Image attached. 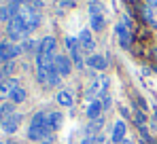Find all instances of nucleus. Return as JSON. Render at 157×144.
Segmentation results:
<instances>
[{
    "label": "nucleus",
    "mask_w": 157,
    "mask_h": 144,
    "mask_svg": "<svg viewBox=\"0 0 157 144\" xmlns=\"http://www.w3.org/2000/svg\"><path fill=\"white\" fill-rule=\"evenodd\" d=\"M81 144H94V138H91V136H87V138H85Z\"/></svg>",
    "instance_id": "25"
},
{
    "label": "nucleus",
    "mask_w": 157,
    "mask_h": 144,
    "mask_svg": "<svg viewBox=\"0 0 157 144\" xmlns=\"http://www.w3.org/2000/svg\"><path fill=\"white\" fill-rule=\"evenodd\" d=\"M59 2H62V0H59Z\"/></svg>",
    "instance_id": "32"
},
{
    "label": "nucleus",
    "mask_w": 157,
    "mask_h": 144,
    "mask_svg": "<svg viewBox=\"0 0 157 144\" xmlns=\"http://www.w3.org/2000/svg\"><path fill=\"white\" fill-rule=\"evenodd\" d=\"M0 144H2V142H0Z\"/></svg>",
    "instance_id": "33"
},
{
    "label": "nucleus",
    "mask_w": 157,
    "mask_h": 144,
    "mask_svg": "<svg viewBox=\"0 0 157 144\" xmlns=\"http://www.w3.org/2000/svg\"><path fill=\"white\" fill-rule=\"evenodd\" d=\"M134 121H136V125H140V127H142V125L147 123V117H144V110H136V112H134Z\"/></svg>",
    "instance_id": "18"
},
{
    "label": "nucleus",
    "mask_w": 157,
    "mask_h": 144,
    "mask_svg": "<svg viewBox=\"0 0 157 144\" xmlns=\"http://www.w3.org/2000/svg\"><path fill=\"white\" fill-rule=\"evenodd\" d=\"M102 11H104V9H102L100 2H91V4H89V13H91V17H94V15H102Z\"/></svg>",
    "instance_id": "19"
},
{
    "label": "nucleus",
    "mask_w": 157,
    "mask_h": 144,
    "mask_svg": "<svg viewBox=\"0 0 157 144\" xmlns=\"http://www.w3.org/2000/svg\"><path fill=\"white\" fill-rule=\"evenodd\" d=\"M144 19H147V21H153V13H151V9H144Z\"/></svg>",
    "instance_id": "23"
},
{
    "label": "nucleus",
    "mask_w": 157,
    "mask_h": 144,
    "mask_svg": "<svg viewBox=\"0 0 157 144\" xmlns=\"http://www.w3.org/2000/svg\"><path fill=\"white\" fill-rule=\"evenodd\" d=\"M53 51H55V38H53V36H45L43 43L38 45V55H43V57H53Z\"/></svg>",
    "instance_id": "6"
},
{
    "label": "nucleus",
    "mask_w": 157,
    "mask_h": 144,
    "mask_svg": "<svg viewBox=\"0 0 157 144\" xmlns=\"http://www.w3.org/2000/svg\"><path fill=\"white\" fill-rule=\"evenodd\" d=\"M0 85H2V72H0Z\"/></svg>",
    "instance_id": "28"
},
{
    "label": "nucleus",
    "mask_w": 157,
    "mask_h": 144,
    "mask_svg": "<svg viewBox=\"0 0 157 144\" xmlns=\"http://www.w3.org/2000/svg\"><path fill=\"white\" fill-rule=\"evenodd\" d=\"M24 100H26V89L24 87H17V89L11 91V102L13 104H21Z\"/></svg>",
    "instance_id": "14"
},
{
    "label": "nucleus",
    "mask_w": 157,
    "mask_h": 144,
    "mask_svg": "<svg viewBox=\"0 0 157 144\" xmlns=\"http://www.w3.org/2000/svg\"><path fill=\"white\" fill-rule=\"evenodd\" d=\"M104 25H106V19H104V15H94V17H91V28H94L96 32H100V30H104Z\"/></svg>",
    "instance_id": "15"
},
{
    "label": "nucleus",
    "mask_w": 157,
    "mask_h": 144,
    "mask_svg": "<svg viewBox=\"0 0 157 144\" xmlns=\"http://www.w3.org/2000/svg\"><path fill=\"white\" fill-rule=\"evenodd\" d=\"M66 47L70 49V57H72V62L77 64L78 68H83V57H81V47H78V40L77 38H66Z\"/></svg>",
    "instance_id": "4"
},
{
    "label": "nucleus",
    "mask_w": 157,
    "mask_h": 144,
    "mask_svg": "<svg viewBox=\"0 0 157 144\" xmlns=\"http://www.w3.org/2000/svg\"><path fill=\"white\" fill-rule=\"evenodd\" d=\"M13 70H15V64H13V62H9V64L4 66V70H2V74H11Z\"/></svg>",
    "instance_id": "21"
},
{
    "label": "nucleus",
    "mask_w": 157,
    "mask_h": 144,
    "mask_svg": "<svg viewBox=\"0 0 157 144\" xmlns=\"http://www.w3.org/2000/svg\"><path fill=\"white\" fill-rule=\"evenodd\" d=\"M49 136H51V129L47 125H30L28 129L30 140H49Z\"/></svg>",
    "instance_id": "3"
},
{
    "label": "nucleus",
    "mask_w": 157,
    "mask_h": 144,
    "mask_svg": "<svg viewBox=\"0 0 157 144\" xmlns=\"http://www.w3.org/2000/svg\"><path fill=\"white\" fill-rule=\"evenodd\" d=\"M117 36H119V43H121V47H123V49L130 47V43H132V30L125 24H119V25H117Z\"/></svg>",
    "instance_id": "7"
},
{
    "label": "nucleus",
    "mask_w": 157,
    "mask_h": 144,
    "mask_svg": "<svg viewBox=\"0 0 157 144\" xmlns=\"http://www.w3.org/2000/svg\"><path fill=\"white\" fill-rule=\"evenodd\" d=\"M125 138V121H117L115 127H113V142H121Z\"/></svg>",
    "instance_id": "11"
},
{
    "label": "nucleus",
    "mask_w": 157,
    "mask_h": 144,
    "mask_svg": "<svg viewBox=\"0 0 157 144\" xmlns=\"http://www.w3.org/2000/svg\"><path fill=\"white\" fill-rule=\"evenodd\" d=\"M62 119H64V117H62V112H49V115H47V127H49V129H57V127H59V125H62Z\"/></svg>",
    "instance_id": "13"
},
{
    "label": "nucleus",
    "mask_w": 157,
    "mask_h": 144,
    "mask_svg": "<svg viewBox=\"0 0 157 144\" xmlns=\"http://www.w3.org/2000/svg\"><path fill=\"white\" fill-rule=\"evenodd\" d=\"M13 115V104H4V106H0V121L9 119Z\"/></svg>",
    "instance_id": "17"
},
{
    "label": "nucleus",
    "mask_w": 157,
    "mask_h": 144,
    "mask_svg": "<svg viewBox=\"0 0 157 144\" xmlns=\"http://www.w3.org/2000/svg\"><path fill=\"white\" fill-rule=\"evenodd\" d=\"M136 104L140 106V110H144V108H147V104H144V100H142V97H138V100H136Z\"/></svg>",
    "instance_id": "24"
},
{
    "label": "nucleus",
    "mask_w": 157,
    "mask_h": 144,
    "mask_svg": "<svg viewBox=\"0 0 157 144\" xmlns=\"http://www.w3.org/2000/svg\"><path fill=\"white\" fill-rule=\"evenodd\" d=\"M100 112H102V104H100V102H89V104H87V117L91 121L100 119Z\"/></svg>",
    "instance_id": "12"
},
{
    "label": "nucleus",
    "mask_w": 157,
    "mask_h": 144,
    "mask_svg": "<svg viewBox=\"0 0 157 144\" xmlns=\"http://www.w3.org/2000/svg\"><path fill=\"white\" fill-rule=\"evenodd\" d=\"M119 144H134V142H132L130 138H123V140H121V142H119Z\"/></svg>",
    "instance_id": "27"
},
{
    "label": "nucleus",
    "mask_w": 157,
    "mask_h": 144,
    "mask_svg": "<svg viewBox=\"0 0 157 144\" xmlns=\"http://www.w3.org/2000/svg\"><path fill=\"white\" fill-rule=\"evenodd\" d=\"M78 43H81V47L85 49V51L94 53V49H96V43H94V38H91V32L83 30V32H81V36H78Z\"/></svg>",
    "instance_id": "9"
},
{
    "label": "nucleus",
    "mask_w": 157,
    "mask_h": 144,
    "mask_svg": "<svg viewBox=\"0 0 157 144\" xmlns=\"http://www.w3.org/2000/svg\"><path fill=\"white\" fill-rule=\"evenodd\" d=\"M28 34H30V30L26 28L24 19L19 15L17 17H11V21H9V36L13 40H21V38H26Z\"/></svg>",
    "instance_id": "1"
},
{
    "label": "nucleus",
    "mask_w": 157,
    "mask_h": 144,
    "mask_svg": "<svg viewBox=\"0 0 157 144\" xmlns=\"http://www.w3.org/2000/svg\"><path fill=\"white\" fill-rule=\"evenodd\" d=\"M70 2H78V0H70Z\"/></svg>",
    "instance_id": "30"
},
{
    "label": "nucleus",
    "mask_w": 157,
    "mask_h": 144,
    "mask_svg": "<svg viewBox=\"0 0 157 144\" xmlns=\"http://www.w3.org/2000/svg\"><path fill=\"white\" fill-rule=\"evenodd\" d=\"M155 117H157V108H155Z\"/></svg>",
    "instance_id": "31"
},
{
    "label": "nucleus",
    "mask_w": 157,
    "mask_h": 144,
    "mask_svg": "<svg viewBox=\"0 0 157 144\" xmlns=\"http://www.w3.org/2000/svg\"><path fill=\"white\" fill-rule=\"evenodd\" d=\"M11 17H13V15H11V9H9V6H2V9H0V19H2V21H11Z\"/></svg>",
    "instance_id": "20"
},
{
    "label": "nucleus",
    "mask_w": 157,
    "mask_h": 144,
    "mask_svg": "<svg viewBox=\"0 0 157 144\" xmlns=\"http://www.w3.org/2000/svg\"><path fill=\"white\" fill-rule=\"evenodd\" d=\"M21 49H24V51H34V49H36V45L28 40V43H26V45H24V47H21Z\"/></svg>",
    "instance_id": "22"
},
{
    "label": "nucleus",
    "mask_w": 157,
    "mask_h": 144,
    "mask_svg": "<svg viewBox=\"0 0 157 144\" xmlns=\"http://www.w3.org/2000/svg\"><path fill=\"white\" fill-rule=\"evenodd\" d=\"M21 51H24V49L19 47V45L2 43V45H0V59H2V62H11V59H15Z\"/></svg>",
    "instance_id": "2"
},
{
    "label": "nucleus",
    "mask_w": 157,
    "mask_h": 144,
    "mask_svg": "<svg viewBox=\"0 0 157 144\" xmlns=\"http://www.w3.org/2000/svg\"><path fill=\"white\" fill-rule=\"evenodd\" d=\"M57 104H62V106H70V104H72V96H70V91H59V93H57Z\"/></svg>",
    "instance_id": "16"
},
{
    "label": "nucleus",
    "mask_w": 157,
    "mask_h": 144,
    "mask_svg": "<svg viewBox=\"0 0 157 144\" xmlns=\"http://www.w3.org/2000/svg\"><path fill=\"white\" fill-rule=\"evenodd\" d=\"M19 121H21L19 115H11L9 119L2 121V129H4L6 134H15V131H17V127H19Z\"/></svg>",
    "instance_id": "8"
},
{
    "label": "nucleus",
    "mask_w": 157,
    "mask_h": 144,
    "mask_svg": "<svg viewBox=\"0 0 157 144\" xmlns=\"http://www.w3.org/2000/svg\"><path fill=\"white\" fill-rule=\"evenodd\" d=\"M149 9H155V11H157V0H151V4H149Z\"/></svg>",
    "instance_id": "26"
},
{
    "label": "nucleus",
    "mask_w": 157,
    "mask_h": 144,
    "mask_svg": "<svg viewBox=\"0 0 157 144\" xmlns=\"http://www.w3.org/2000/svg\"><path fill=\"white\" fill-rule=\"evenodd\" d=\"M43 144H51V142H49V140H45V142H43Z\"/></svg>",
    "instance_id": "29"
},
{
    "label": "nucleus",
    "mask_w": 157,
    "mask_h": 144,
    "mask_svg": "<svg viewBox=\"0 0 157 144\" xmlns=\"http://www.w3.org/2000/svg\"><path fill=\"white\" fill-rule=\"evenodd\" d=\"M87 66H89V68H96V70H106V59L102 55L94 53V55L87 57Z\"/></svg>",
    "instance_id": "10"
},
{
    "label": "nucleus",
    "mask_w": 157,
    "mask_h": 144,
    "mask_svg": "<svg viewBox=\"0 0 157 144\" xmlns=\"http://www.w3.org/2000/svg\"><path fill=\"white\" fill-rule=\"evenodd\" d=\"M55 70L59 72V76H66L72 70V62L66 55H55Z\"/></svg>",
    "instance_id": "5"
}]
</instances>
